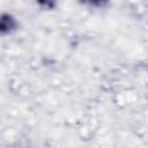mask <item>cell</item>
Here are the masks:
<instances>
[{
	"instance_id": "6da1fadb",
	"label": "cell",
	"mask_w": 148,
	"mask_h": 148,
	"mask_svg": "<svg viewBox=\"0 0 148 148\" xmlns=\"http://www.w3.org/2000/svg\"><path fill=\"white\" fill-rule=\"evenodd\" d=\"M40 2H44V3H49L50 1H52V0H39Z\"/></svg>"
}]
</instances>
